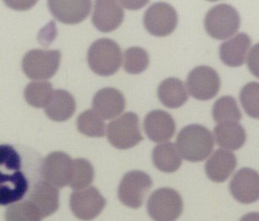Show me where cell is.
Here are the masks:
<instances>
[{
	"mask_svg": "<svg viewBox=\"0 0 259 221\" xmlns=\"http://www.w3.org/2000/svg\"><path fill=\"white\" fill-rule=\"evenodd\" d=\"M144 128L151 141L163 143L174 136L177 126L169 113L162 110H154L145 117Z\"/></svg>",
	"mask_w": 259,
	"mask_h": 221,
	"instance_id": "2e32d148",
	"label": "cell"
},
{
	"mask_svg": "<svg viewBox=\"0 0 259 221\" xmlns=\"http://www.w3.org/2000/svg\"><path fill=\"white\" fill-rule=\"evenodd\" d=\"M110 144L118 150H128L144 140L139 119L134 112H126L108 124L106 129Z\"/></svg>",
	"mask_w": 259,
	"mask_h": 221,
	"instance_id": "5b68a950",
	"label": "cell"
},
{
	"mask_svg": "<svg viewBox=\"0 0 259 221\" xmlns=\"http://www.w3.org/2000/svg\"><path fill=\"white\" fill-rule=\"evenodd\" d=\"M259 85L257 82H250L244 85L240 92V101L245 112L251 118H258Z\"/></svg>",
	"mask_w": 259,
	"mask_h": 221,
	"instance_id": "4dcf8cb0",
	"label": "cell"
},
{
	"mask_svg": "<svg viewBox=\"0 0 259 221\" xmlns=\"http://www.w3.org/2000/svg\"><path fill=\"white\" fill-rule=\"evenodd\" d=\"M124 10L116 1H96L92 22L101 32H112L117 30L124 20Z\"/></svg>",
	"mask_w": 259,
	"mask_h": 221,
	"instance_id": "5bb4252c",
	"label": "cell"
},
{
	"mask_svg": "<svg viewBox=\"0 0 259 221\" xmlns=\"http://www.w3.org/2000/svg\"><path fill=\"white\" fill-rule=\"evenodd\" d=\"M36 2H34V1H8V2H6V5H8V6H11L12 8L13 9L17 10H25L29 9L33 5H35Z\"/></svg>",
	"mask_w": 259,
	"mask_h": 221,
	"instance_id": "d6a6232c",
	"label": "cell"
},
{
	"mask_svg": "<svg viewBox=\"0 0 259 221\" xmlns=\"http://www.w3.org/2000/svg\"><path fill=\"white\" fill-rule=\"evenodd\" d=\"M152 161L157 169L165 173H173L179 169L183 163L177 145L174 143H163L156 145L152 152Z\"/></svg>",
	"mask_w": 259,
	"mask_h": 221,
	"instance_id": "cb8c5ba5",
	"label": "cell"
},
{
	"mask_svg": "<svg viewBox=\"0 0 259 221\" xmlns=\"http://www.w3.org/2000/svg\"><path fill=\"white\" fill-rule=\"evenodd\" d=\"M235 155L224 149H218L205 164V171L210 180L223 183L228 179L237 167Z\"/></svg>",
	"mask_w": 259,
	"mask_h": 221,
	"instance_id": "d6986e66",
	"label": "cell"
},
{
	"mask_svg": "<svg viewBox=\"0 0 259 221\" xmlns=\"http://www.w3.org/2000/svg\"><path fill=\"white\" fill-rule=\"evenodd\" d=\"M53 89L47 80H35L24 89V98L28 104L36 108L46 107L50 101Z\"/></svg>",
	"mask_w": 259,
	"mask_h": 221,
	"instance_id": "4316f807",
	"label": "cell"
},
{
	"mask_svg": "<svg viewBox=\"0 0 259 221\" xmlns=\"http://www.w3.org/2000/svg\"><path fill=\"white\" fill-rule=\"evenodd\" d=\"M77 127L80 133L90 138H102L106 133V123L94 109L85 110L77 118Z\"/></svg>",
	"mask_w": 259,
	"mask_h": 221,
	"instance_id": "83f0119b",
	"label": "cell"
},
{
	"mask_svg": "<svg viewBox=\"0 0 259 221\" xmlns=\"http://www.w3.org/2000/svg\"><path fill=\"white\" fill-rule=\"evenodd\" d=\"M76 108L74 98L66 90L57 89L53 91L45 112L54 121L63 122L74 115Z\"/></svg>",
	"mask_w": 259,
	"mask_h": 221,
	"instance_id": "7402d4cb",
	"label": "cell"
},
{
	"mask_svg": "<svg viewBox=\"0 0 259 221\" xmlns=\"http://www.w3.org/2000/svg\"><path fill=\"white\" fill-rule=\"evenodd\" d=\"M119 5L124 6L125 8L130 10H136L140 9L143 6H145L146 4H148V1H144V2H139V1H120L118 2Z\"/></svg>",
	"mask_w": 259,
	"mask_h": 221,
	"instance_id": "836d02e7",
	"label": "cell"
},
{
	"mask_svg": "<svg viewBox=\"0 0 259 221\" xmlns=\"http://www.w3.org/2000/svg\"><path fill=\"white\" fill-rule=\"evenodd\" d=\"M29 201L35 206L41 218H47L59 208V191L53 185L41 181L33 189Z\"/></svg>",
	"mask_w": 259,
	"mask_h": 221,
	"instance_id": "ac0fdd59",
	"label": "cell"
},
{
	"mask_svg": "<svg viewBox=\"0 0 259 221\" xmlns=\"http://www.w3.org/2000/svg\"><path fill=\"white\" fill-rule=\"evenodd\" d=\"M49 9L63 24H79L91 12V1H49Z\"/></svg>",
	"mask_w": 259,
	"mask_h": 221,
	"instance_id": "e0dca14e",
	"label": "cell"
},
{
	"mask_svg": "<svg viewBox=\"0 0 259 221\" xmlns=\"http://www.w3.org/2000/svg\"><path fill=\"white\" fill-rule=\"evenodd\" d=\"M125 108V99L122 93L113 87L100 89L93 99V109L103 120L120 115Z\"/></svg>",
	"mask_w": 259,
	"mask_h": 221,
	"instance_id": "9a60e30c",
	"label": "cell"
},
{
	"mask_svg": "<svg viewBox=\"0 0 259 221\" xmlns=\"http://www.w3.org/2000/svg\"><path fill=\"white\" fill-rule=\"evenodd\" d=\"M178 24V15L173 6L165 2L150 6L144 15L145 29L156 36H166L173 32Z\"/></svg>",
	"mask_w": 259,
	"mask_h": 221,
	"instance_id": "30bf717a",
	"label": "cell"
},
{
	"mask_svg": "<svg viewBox=\"0 0 259 221\" xmlns=\"http://www.w3.org/2000/svg\"><path fill=\"white\" fill-rule=\"evenodd\" d=\"M41 158L29 148L0 144V206L30 197L41 182Z\"/></svg>",
	"mask_w": 259,
	"mask_h": 221,
	"instance_id": "6da1fadb",
	"label": "cell"
},
{
	"mask_svg": "<svg viewBox=\"0 0 259 221\" xmlns=\"http://www.w3.org/2000/svg\"><path fill=\"white\" fill-rule=\"evenodd\" d=\"M59 51L32 50L24 55L22 68L30 79L44 80L54 76L61 62Z\"/></svg>",
	"mask_w": 259,
	"mask_h": 221,
	"instance_id": "52a82bcc",
	"label": "cell"
},
{
	"mask_svg": "<svg viewBox=\"0 0 259 221\" xmlns=\"http://www.w3.org/2000/svg\"><path fill=\"white\" fill-rule=\"evenodd\" d=\"M204 26L212 38L225 40L234 35L240 27L238 11L228 4L213 6L206 13Z\"/></svg>",
	"mask_w": 259,
	"mask_h": 221,
	"instance_id": "277c9868",
	"label": "cell"
},
{
	"mask_svg": "<svg viewBox=\"0 0 259 221\" xmlns=\"http://www.w3.org/2000/svg\"><path fill=\"white\" fill-rule=\"evenodd\" d=\"M88 62L95 74L101 76L112 75L122 65L120 47L112 39H99L89 48Z\"/></svg>",
	"mask_w": 259,
	"mask_h": 221,
	"instance_id": "3957f363",
	"label": "cell"
},
{
	"mask_svg": "<svg viewBox=\"0 0 259 221\" xmlns=\"http://www.w3.org/2000/svg\"><path fill=\"white\" fill-rule=\"evenodd\" d=\"M95 179V169L91 162L84 158H76L72 162L70 180L68 185L75 191L87 189Z\"/></svg>",
	"mask_w": 259,
	"mask_h": 221,
	"instance_id": "d4e9b609",
	"label": "cell"
},
{
	"mask_svg": "<svg viewBox=\"0 0 259 221\" xmlns=\"http://www.w3.org/2000/svg\"><path fill=\"white\" fill-rule=\"evenodd\" d=\"M150 64L147 51L140 47L127 49L124 54V68L131 74H139L146 70Z\"/></svg>",
	"mask_w": 259,
	"mask_h": 221,
	"instance_id": "f1b7e54d",
	"label": "cell"
},
{
	"mask_svg": "<svg viewBox=\"0 0 259 221\" xmlns=\"http://www.w3.org/2000/svg\"><path fill=\"white\" fill-rule=\"evenodd\" d=\"M6 221H41L37 210L29 200L12 204L6 209Z\"/></svg>",
	"mask_w": 259,
	"mask_h": 221,
	"instance_id": "f546056e",
	"label": "cell"
},
{
	"mask_svg": "<svg viewBox=\"0 0 259 221\" xmlns=\"http://www.w3.org/2000/svg\"><path fill=\"white\" fill-rule=\"evenodd\" d=\"M147 211L155 221L177 220L183 211V198L170 188L156 189L148 200Z\"/></svg>",
	"mask_w": 259,
	"mask_h": 221,
	"instance_id": "8992f818",
	"label": "cell"
},
{
	"mask_svg": "<svg viewBox=\"0 0 259 221\" xmlns=\"http://www.w3.org/2000/svg\"><path fill=\"white\" fill-rule=\"evenodd\" d=\"M186 85L191 96L205 101L218 95L221 82L217 71L208 66H199L189 73Z\"/></svg>",
	"mask_w": 259,
	"mask_h": 221,
	"instance_id": "9c48e42d",
	"label": "cell"
},
{
	"mask_svg": "<svg viewBox=\"0 0 259 221\" xmlns=\"http://www.w3.org/2000/svg\"><path fill=\"white\" fill-rule=\"evenodd\" d=\"M157 96L166 107L171 109L179 108L189 99V95L183 80L173 77L162 80L157 89Z\"/></svg>",
	"mask_w": 259,
	"mask_h": 221,
	"instance_id": "603a6c76",
	"label": "cell"
},
{
	"mask_svg": "<svg viewBox=\"0 0 259 221\" xmlns=\"http://www.w3.org/2000/svg\"><path fill=\"white\" fill-rule=\"evenodd\" d=\"M212 118L218 124L241 120L242 113L235 99L223 96L217 100L212 107Z\"/></svg>",
	"mask_w": 259,
	"mask_h": 221,
	"instance_id": "484cf974",
	"label": "cell"
},
{
	"mask_svg": "<svg viewBox=\"0 0 259 221\" xmlns=\"http://www.w3.org/2000/svg\"><path fill=\"white\" fill-rule=\"evenodd\" d=\"M106 205V200L95 187L74 191L70 196V208L79 219L89 221L100 215Z\"/></svg>",
	"mask_w": 259,
	"mask_h": 221,
	"instance_id": "8fae6325",
	"label": "cell"
},
{
	"mask_svg": "<svg viewBox=\"0 0 259 221\" xmlns=\"http://www.w3.org/2000/svg\"><path fill=\"white\" fill-rule=\"evenodd\" d=\"M73 160L68 154L56 151L45 157L41 166V174L45 182L56 188L68 186L70 180Z\"/></svg>",
	"mask_w": 259,
	"mask_h": 221,
	"instance_id": "7c38bea8",
	"label": "cell"
},
{
	"mask_svg": "<svg viewBox=\"0 0 259 221\" xmlns=\"http://www.w3.org/2000/svg\"><path fill=\"white\" fill-rule=\"evenodd\" d=\"M258 173L252 168L239 169L230 183V192L243 204L253 203L259 197Z\"/></svg>",
	"mask_w": 259,
	"mask_h": 221,
	"instance_id": "4fadbf2b",
	"label": "cell"
},
{
	"mask_svg": "<svg viewBox=\"0 0 259 221\" xmlns=\"http://www.w3.org/2000/svg\"><path fill=\"white\" fill-rule=\"evenodd\" d=\"M153 183L149 174L141 170L130 171L124 174L118 186L119 201L131 208H139Z\"/></svg>",
	"mask_w": 259,
	"mask_h": 221,
	"instance_id": "ba28073f",
	"label": "cell"
},
{
	"mask_svg": "<svg viewBox=\"0 0 259 221\" xmlns=\"http://www.w3.org/2000/svg\"><path fill=\"white\" fill-rule=\"evenodd\" d=\"M213 131L216 143L227 151L239 150L246 142V132L239 122L219 124Z\"/></svg>",
	"mask_w": 259,
	"mask_h": 221,
	"instance_id": "44dd1931",
	"label": "cell"
},
{
	"mask_svg": "<svg viewBox=\"0 0 259 221\" xmlns=\"http://www.w3.org/2000/svg\"><path fill=\"white\" fill-rule=\"evenodd\" d=\"M257 51H258V45H255L252 48V51H250V56L248 57V67L250 68V71L256 77H258V74H257Z\"/></svg>",
	"mask_w": 259,
	"mask_h": 221,
	"instance_id": "1f68e13d",
	"label": "cell"
},
{
	"mask_svg": "<svg viewBox=\"0 0 259 221\" xmlns=\"http://www.w3.org/2000/svg\"><path fill=\"white\" fill-rule=\"evenodd\" d=\"M176 145L184 159L192 162H201L212 153L214 140L206 127L190 124L181 130Z\"/></svg>",
	"mask_w": 259,
	"mask_h": 221,
	"instance_id": "7a4b0ae2",
	"label": "cell"
},
{
	"mask_svg": "<svg viewBox=\"0 0 259 221\" xmlns=\"http://www.w3.org/2000/svg\"><path fill=\"white\" fill-rule=\"evenodd\" d=\"M251 39L246 33H239L233 38L223 42L220 47V57L229 67H240L244 64Z\"/></svg>",
	"mask_w": 259,
	"mask_h": 221,
	"instance_id": "ffe728a7",
	"label": "cell"
},
{
	"mask_svg": "<svg viewBox=\"0 0 259 221\" xmlns=\"http://www.w3.org/2000/svg\"><path fill=\"white\" fill-rule=\"evenodd\" d=\"M239 221H259L258 212H250L242 217Z\"/></svg>",
	"mask_w": 259,
	"mask_h": 221,
	"instance_id": "e575fe53",
	"label": "cell"
}]
</instances>
